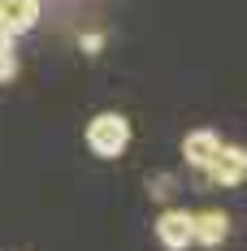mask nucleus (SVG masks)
Instances as JSON below:
<instances>
[{
    "instance_id": "obj_1",
    "label": "nucleus",
    "mask_w": 247,
    "mask_h": 251,
    "mask_svg": "<svg viewBox=\"0 0 247 251\" xmlns=\"http://www.w3.org/2000/svg\"><path fill=\"white\" fill-rule=\"evenodd\" d=\"M87 148L96 151L100 160H117L130 148V122L122 113H96L87 122Z\"/></svg>"
},
{
    "instance_id": "obj_6",
    "label": "nucleus",
    "mask_w": 247,
    "mask_h": 251,
    "mask_svg": "<svg viewBox=\"0 0 247 251\" xmlns=\"http://www.w3.org/2000/svg\"><path fill=\"white\" fill-rule=\"evenodd\" d=\"M39 22V0H0V26L9 35H26Z\"/></svg>"
},
{
    "instance_id": "obj_5",
    "label": "nucleus",
    "mask_w": 247,
    "mask_h": 251,
    "mask_svg": "<svg viewBox=\"0 0 247 251\" xmlns=\"http://www.w3.org/2000/svg\"><path fill=\"white\" fill-rule=\"evenodd\" d=\"M217 148H221V134H217V130H208V126L187 130V139H182V160H187L195 174H204V169H208V160L217 156Z\"/></svg>"
},
{
    "instance_id": "obj_8",
    "label": "nucleus",
    "mask_w": 247,
    "mask_h": 251,
    "mask_svg": "<svg viewBox=\"0 0 247 251\" xmlns=\"http://www.w3.org/2000/svg\"><path fill=\"white\" fill-rule=\"evenodd\" d=\"M4 52H13V35H9V30L0 26V56H4Z\"/></svg>"
},
{
    "instance_id": "obj_4",
    "label": "nucleus",
    "mask_w": 247,
    "mask_h": 251,
    "mask_svg": "<svg viewBox=\"0 0 247 251\" xmlns=\"http://www.w3.org/2000/svg\"><path fill=\"white\" fill-rule=\"evenodd\" d=\"M156 243L165 251H187L191 247V212L187 208H165L156 217Z\"/></svg>"
},
{
    "instance_id": "obj_7",
    "label": "nucleus",
    "mask_w": 247,
    "mask_h": 251,
    "mask_svg": "<svg viewBox=\"0 0 247 251\" xmlns=\"http://www.w3.org/2000/svg\"><path fill=\"white\" fill-rule=\"evenodd\" d=\"M9 78H18V56H13V52L0 56V82H9Z\"/></svg>"
},
{
    "instance_id": "obj_3",
    "label": "nucleus",
    "mask_w": 247,
    "mask_h": 251,
    "mask_svg": "<svg viewBox=\"0 0 247 251\" xmlns=\"http://www.w3.org/2000/svg\"><path fill=\"white\" fill-rule=\"evenodd\" d=\"M225 238H230V217L221 208L191 212V247H221Z\"/></svg>"
},
{
    "instance_id": "obj_2",
    "label": "nucleus",
    "mask_w": 247,
    "mask_h": 251,
    "mask_svg": "<svg viewBox=\"0 0 247 251\" xmlns=\"http://www.w3.org/2000/svg\"><path fill=\"white\" fill-rule=\"evenodd\" d=\"M204 177H208L213 186H239V182L247 177V151L239 148V143H221L217 156L208 160Z\"/></svg>"
}]
</instances>
